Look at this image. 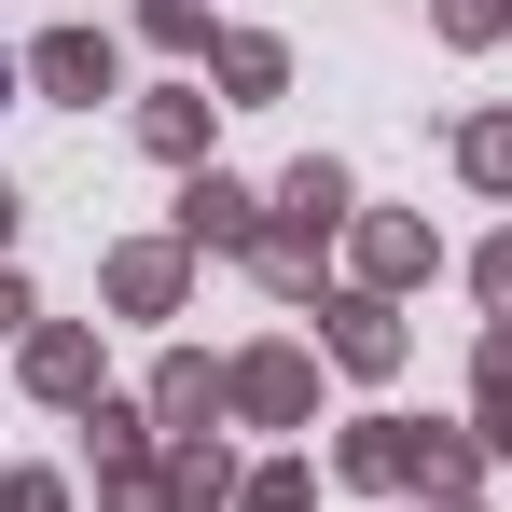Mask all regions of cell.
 <instances>
[]
</instances>
